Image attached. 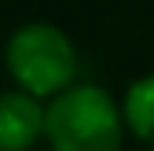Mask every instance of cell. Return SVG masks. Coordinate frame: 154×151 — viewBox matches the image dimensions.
I'll use <instances>...</instances> for the list:
<instances>
[{
    "label": "cell",
    "instance_id": "cell-2",
    "mask_svg": "<svg viewBox=\"0 0 154 151\" xmlns=\"http://www.w3.org/2000/svg\"><path fill=\"white\" fill-rule=\"evenodd\" d=\"M7 69L17 90L31 96H58L72 86L79 58L62 28L31 21L21 24L7 41Z\"/></svg>",
    "mask_w": 154,
    "mask_h": 151
},
{
    "label": "cell",
    "instance_id": "cell-4",
    "mask_svg": "<svg viewBox=\"0 0 154 151\" xmlns=\"http://www.w3.org/2000/svg\"><path fill=\"white\" fill-rule=\"evenodd\" d=\"M123 120L140 141H154V72L137 79L127 90L123 100Z\"/></svg>",
    "mask_w": 154,
    "mask_h": 151
},
{
    "label": "cell",
    "instance_id": "cell-3",
    "mask_svg": "<svg viewBox=\"0 0 154 151\" xmlns=\"http://www.w3.org/2000/svg\"><path fill=\"white\" fill-rule=\"evenodd\" d=\"M45 113L48 106H38V96L11 90L0 100V148L4 151H28L45 134Z\"/></svg>",
    "mask_w": 154,
    "mask_h": 151
},
{
    "label": "cell",
    "instance_id": "cell-1",
    "mask_svg": "<svg viewBox=\"0 0 154 151\" xmlns=\"http://www.w3.org/2000/svg\"><path fill=\"white\" fill-rule=\"evenodd\" d=\"M123 113L103 86H69L48 103L45 137L51 151H120Z\"/></svg>",
    "mask_w": 154,
    "mask_h": 151
}]
</instances>
